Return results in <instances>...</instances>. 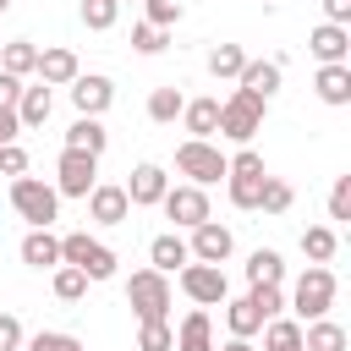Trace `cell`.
<instances>
[{
  "instance_id": "4316f807",
  "label": "cell",
  "mask_w": 351,
  "mask_h": 351,
  "mask_svg": "<svg viewBox=\"0 0 351 351\" xmlns=\"http://www.w3.org/2000/svg\"><path fill=\"white\" fill-rule=\"evenodd\" d=\"M236 82H241L247 93H258V99H269V93L280 88V66H274V60H247V66L236 71Z\"/></svg>"
},
{
  "instance_id": "484cf974",
  "label": "cell",
  "mask_w": 351,
  "mask_h": 351,
  "mask_svg": "<svg viewBox=\"0 0 351 351\" xmlns=\"http://www.w3.org/2000/svg\"><path fill=\"white\" fill-rule=\"evenodd\" d=\"M33 66H38V44H33V38H11V44H0V71H11V77H33Z\"/></svg>"
},
{
  "instance_id": "277c9868",
  "label": "cell",
  "mask_w": 351,
  "mask_h": 351,
  "mask_svg": "<svg viewBox=\"0 0 351 351\" xmlns=\"http://www.w3.org/2000/svg\"><path fill=\"white\" fill-rule=\"evenodd\" d=\"M60 263H77L88 280H115V252L99 241V236H88V230H71V236H60Z\"/></svg>"
},
{
  "instance_id": "681fc988",
  "label": "cell",
  "mask_w": 351,
  "mask_h": 351,
  "mask_svg": "<svg viewBox=\"0 0 351 351\" xmlns=\"http://www.w3.org/2000/svg\"><path fill=\"white\" fill-rule=\"evenodd\" d=\"M291 351H302V346H291Z\"/></svg>"
},
{
  "instance_id": "7a4b0ae2",
  "label": "cell",
  "mask_w": 351,
  "mask_h": 351,
  "mask_svg": "<svg viewBox=\"0 0 351 351\" xmlns=\"http://www.w3.org/2000/svg\"><path fill=\"white\" fill-rule=\"evenodd\" d=\"M263 110H269V99L236 88L230 99H219V137H230V143H252V137L263 132Z\"/></svg>"
},
{
  "instance_id": "2e32d148",
  "label": "cell",
  "mask_w": 351,
  "mask_h": 351,
  "mask_svg": "<svg viewBox=\"0 0 351 351\" xmlns=\"http://www.w3.org/2000/svg\"><path fill=\"white\" fill-rule=\"evenodd\" d=\"M38 82H49V88H66L82 66H77V49H66V44H49V49H38Z\"/></svg>"
},
{
  "instance_id": "8992f818",
  "label": "cell",
  "mask_w": 351,
  "mask_h": 351,
  "mask_svg": "<svg viewBox=\"0 0 351 351\" xmlns=\"http://www.w3.org/2000/svg\"><path fill=\"white\" fill-rule=\"evenodd\" d=\"M170 302H176L170 274H159V269H137V274L126 280V307H132L137 318H170Z\"/></svg>"
},
{
  "instance_id": "7bdbcfd3",
  "label": "cell",
  "mask_w": 351,
  "mask_h": 351,
  "mask_svg": "<svg viewBox=\"0 0 351 351\" xmlns=\"http://www.w3.org/2000/svg\"><path fill=\"white\" fill-rule=\"evenodd\" d=\"M27 170V154L16 143H0V176H22Z\"/></svg>"
},
{
  "instance_id": "f1b7e54d",
  "label": "cell",
  "mask_w": 351,
  "mask_h": 351,
  "mask_svg": "<svg viewBox=\"0 0 351 351\" xmlns=\"http://www.w3.org/2000/svg\"><path fill=\"white\" fill-rule=\"evenodd\" d=\"M181 104H186V99H181V88H176V82H165V88H154V93H148V121H154V126H170V121L181 115Z\"/></svg>"
},
{
  "instance_id": "b9f144b4",
  "label": "cell",
  "mask_w": 351,
  "mask_h": 351,
  "mask_svg": "<svg viewBox=\"0 0 351 351\" xmlns=\"http://www.w3.org/2000/svg\"><path fill=\"white\" fill-rule=\"evenodd\" d=\"M22 340H27L22 335V318L16 313H0V351H22Z\"/></svg>"
},
{
  "instance_id": "f546056e",
  "label": "cell",
  "mask_w": 351,
  "mask_h": 351,
  "mask_svg": "<svg viewBox=\"0 0 351 351\" xmlns=\"http://www.w3.org/2000/svg\"><path fill=\"white\" fill-rule=\"evenodd\" d=\"M335 247H340L335 225H307V230H302V252H307L313 263H329V258H335Z\"/></svg>"
},
{
  "instance_id": "52a82bcc",
  "label": "cell",
  "mask_w": 351,
  "mask_h": 351,
  "mask_svg": "<svg viewBox=\"0 0 351 351\" xmlns=\"http://www.w3.org/2000/svg\"><path fill=\"white\" fill-rule=\"evenodd\" d=\"M176 170H181L192 186H214V181H225V154H219V143H208V137H186V143L176 148Z\"/></svg>"
},
{
  "instance_id": "6da1fadb",
  "label": "cell",
  "mask_w": 351,
  "mask_h": 351,
  "mask_svg": "<svg viewBox=\"0 0 351 351\" xmlns=\"http://www.w3.org/2000/svg\"><path fill=\"white\" fill-rule=\"evenodd\" d=\"M263 181H269V165H263V154L241 143V154H230V159H225V186H230V203H236V208H258V197H263Z\"/></svg>"
},
{
  "instance_id": "7402d4cb",
  "label": "cell",
  "mask_w": 351,
  "mask_h": 351,
  "mask_svg": "<svg viewBox=\"0 0 351 351\" xmlns=\"http://www.w3.org/2000/svg\"><path fill=\"white\" fill-rule=\"evenodd\" d=\"M66 148H82V154H93V159H99V154L110 148L104 121H99V115H77V121L66 126Z\"/></svg>"
},
{
  "instance_id": "603a6c76",
  "label": "cell",
  "mask_w": 351,
  "mask_h": 351,
  "mask_svg": "<svg viewBox=\"0 0 351 351\" xmlns=\"http://www.w3.org/2000/svg\"><path fill=\"white\" fill-rule=\"evenodd\" d=\"M181 263H192V252H186V241H181L176 230H165V236H154V241H148V269L176 274Z\"/></svg>"
},
{
  "instance_id": "c3c4849f",
  "label": "cell",
  "mask_w": 351,
  "mask_h": 351,
  "mask_svg": "<svg viewBox=\"0 0 351 351\" xmlns=\"http://www.w3.org/2000/svg\"><path fill=\"white\" fill-rule=\"evenodd\" d=\"M5 11H11V0H0V16H5Z\"/></svg>"
},
{
  "instance_id": "30bf717a",
  "label": "cell",
  "mask_w": 351,
  "mask_h": 351,
  "mask_svg": "<svg viewBox=\"0 0 351 351\" xmlns=\"http://www.w3.org/2000/svg\"><path fill=\"white\" fill-rule=\"evenodd\" d=\"M159 208H165V219H170L176 230H192V225L214 219V214H208V192H203V186H192V181H181V186H165Z\"/></svg>"
},
{
  "instance_id": "4fadbf2b",
  "label": "cell",
  "mask_w": 351,
  "mask_h": 351,
  "mask_svg": "<svg viewBox=\"0 0 351 351\" xmlns=\"http://www.w3.org/2000/svg\"><path fill=\"white\" fill-rule=\"evenodd\" d=\"M230 247H236L230 225H219V219H203V225H192V241H186V252H192L197 263H225V258H230Z\"/></svg>"
},
{
  "instance_id": "8fae6325",
  "label": "cell",
  "mask_w": 351,
  "mask_h": 351,
  "mask_svg": "<svg viewBox=\"0 0 351 351\" xmlns=\"http://www.w3.org/2000/svg\"><path fill=\"white\" fill-rule=\"evenodd\" d=\"M82 203H88V219H93V225H126V219H132V197H126V186H115V181H93V192H88Z\"/></svg>"
},
{
  "instance_id": "8d00e7d4",
  "label": "cell",
  "mask_w": 351,
  "mask_h": 351,
  "mask_svg": "<svg viewBox=\"0 0 351 351\" xmlns=\"http://www.w3.org/2000/svg\"><path fill=\"white\" fill-rule=\"evenodd\" d=\"M291 197H296V192H291V181L269 176V181H263V197H258V208H263V214H285V208H291Z\"/></svg>"
},
{
  "instance_id": "d6986e66",
  "label": "cell",
  "mask_w": 351,
  "mask_h": 351,
  "mask_svg": "<svg viewBox=\"0 0 351 351\" xmlns=\"http://www.w3.org/2000/svg\"><path fill=\"white\" fill-rule=\"evenodd\" d=\"M22 263L27 269H55L60 263V236H49V225H33L22 236Z\"/></svg>"
},
{
  "instance_id": "f6af8a7d",
  "label": "cell",
  "mask_w": 351,
  "mask_h": 351,
  "mask_svg": "<svg viewBox=\"0 0 351 351\" xmlns=\"http://www.w3.org/2000/svg\"><path fill=\"white\" fill-rule=\"evenodd\" d=\"M324 22H351V0H324Z\"/></svg>"
},
{
  "instance_id": "7c38bea8",
  "label": "cell",
  "mask_w": 351,
  "mask_h": 351,
  "mask_svg": "<svg viewBox=\"0 0 351 351\" xmlns=\"http://www.w3.org/2000/svg\"><path fill=\"white\" fill-rule=\"evenodd\" d=\"M66 88H71L77 115H104V110L115 104V82H110V77H99V71H77Z\"/></svg>"
},
{
  "instance_id": "e0dca14e",
  "label": "cell",
  "mask_w": 351,
  "mask_h": 351,
  "mask_svg": "<svg viewBox=\"0 0 351 351\" xmlns=\"http://www.w3.org/2000/svg\"><path fill=\"white\" fill-rule=\"evenodd\" d=\"M170 351H214V318H208V307H192V313L181 318Z\"/></svg>"
},
{
  "instance_id": "ba28073f",
  "label": "cell",
  "mask_w": 351,
  "mask_h": 351,
  "mask_svg": "<svg viewBox=\"0 0 351 351\" xmlns=\"http://www.w3.org/2000/svg\"><path fill=\"white\" fill-rule=\"evenodd\" d=\"M176 285L186 291V302H197V307H219L225 296H230V280H225V269L219 263H181L176 269Z\"/></svg>"
},
{
  "instance_id": "9c48e42d",
  "label": "cell",
  "mask_w": 351,
  "mask_h": 351,
  "mask_svg": "<svg viewBox=\"0 0 351 351\" xmlns=\"http://www.w3.org/2000/svg\"><path fill=\"white\" fill-rule=\"evenodd\" d=\"M93 181H99V159L82 154V148H60V159H55V192L60 197H88Z\"/></svg>"
},
{
  "instance_id": "d590c367",
  "label": "cell",
  "mask_w": 351,
  "mask_h": 351,
  "mask_svg": "<svg viewBox=\"0 0 351 351\" xmlns=\"http://www.w3.org/2000/svg\"><path fill=\"white\" fill-rule=\"evenodd\" d=\"M165 44H170V27H154V22H137L132 27V49L137 55H159Z\"/></svg>"
},
{
  "instance_id": "3957f363",
  "label": "cell",
  "mask_w": 351,
  "mask_h": 351,
  "mask_svg": "<svg viewBox=\"0 0 351 351\" xmlns=\"http://www.w3.org/2000/svg\"><path fill=\"white\" fill-rule=\"evenodd\" d=\"M11 208L27 219V225H55L60 219V192L38 176H11Z\"/></svg>"
},
{
  "instance_id": "5b68a950",
  "label": "cell",
  "mask_w": 351,
  "mask_h": 351,
  "mask_svg": "<svg viewBox=\"0 0 351 351\" xmlns=\"http://www.w3.org/2000/svg\"><path fill=\"white\" fill-rule=\"evenodd\" d=\"M335 269H324V263H307L302 269V280H296V291H291V307H296V318L307 324V318H324L329 307H335Z\"/></svg>"
},
{
  "instance_id": "cb8c5ba5",
  "label": "cell",
  "mask_w": 351,
  "mask_h": 351,
  "mask_svg": "<svg viewBox=\"0 0 351 351\" xmlns=\"http://www.w3.org/2000/svg\"><path fill=\"white\" fill-rule=\"evenodd\" d=\"M302 351H346V329L324 313V318H307L302 324Z\"/></svg>"
},
{
  "instance_id": "9a60e30c",
  "label": "cell",
  "mask_w": 351,
  "mask_h": 351,
  "mask_svg": "<svg viewBox=\"0 0 351 351\" xmlns=\"http://www.w3.org/2000/svg\"><path fill=\"white\" fill-rule=\"evenodd\" d=\"M307 49L318 55V66H335V60L351 55V27H340V22H318V27L307 33Z\"/></svg>"
},
{
  "instance_id": "d6a6232c",
  "label": "cell",
  "mask_w": 351,
  "mask_h": 351,
  "mask_svg": "<svg viewBox=\"0 0 351 351\" xmlns=\"http://www.w3.org/2000/svg\"><path fill=\"white\" fill-rule=\"evenodd\" d=\"M302 346V324L296 318H269L263 324V351H291Z\"/></svg>"
},
{
  "instance_id": "5bb4252c",
  "label": "cell",
  "mask_w": 351,
  "mask_h": 351,
  "mask_svg": "<svg viewBox=\"0 0 351 351\" xmlns=\"http://www.w3.org/2000/svg\"><path fill=\"white\" fill-rule=\"evenodd\" d=\"M165 186H170V176H165V165H154V159H143V165L132 170V181H126V197H132V208H154V203L165 197Z\"/></svg>"
},
{
  "instance_id": "e575fe53",
  "label": "cell",
  "mask_w": 351,
  "mask_h": 351,
  "mask_svg": "<svg viewBox=\"0 0 351 351\" xmlns=\"http://www.w3.org/2000/svg\"><path fill=\"white\" fill-rule=\"evenodd\" d=\"M241 66H247L241 44H214V49H208V71H214V77H236Z\"/></svg>"
},
{
  "instance_id": "f35d334b",
  "label": "cell",
  "mask_w": 351,
  "mask_h": 351,
  "mask_svg": "<svg viewBox=\"0 0 351 351\" xmlns=\"http://www.w3.org/2000/svg\"><path fill=\"white\" fill-rule=\"evenodd\" d=\"M27 351H82V340L77 335H66V329H38L33 340H22Z\"/></svg>"
},
{
  "instance_id": "f907efd6",
  "label": "cell",
  "mask_w": 351,
  "mask_h": 351,
  "mask_svg": "<svg viewBox=\"0 0 351 351\" xmlns=\"http://www.w3.org/2000/svg\"><path fill=\"white\" fill-rule=\"evenodd\" d=\"M121 5H126V0H121Z\"/></svg>"
},
{
  "instance_id": "44dd1931",
  "label": "cell",
  "mask_w": 351,
  "mask_h": 351,
  "mask_svg": "<svg viewBox=\"0 0 351 351\" xmlns=\"http://www.w3.org/2000/svg\"><path fill=\"white\" fill-rule=\"evenodd\" d=\"M181 126H186V137H214L219 132V99L208 93V99H186L181 104Z\"/></svg>"
},
{
  "instance_id": "bcb514c9",
  "label": "cell",
  "mask_w": 351,
  "mask_h": 351,
  "mask_svg": "<svg viewBox=\"0 0 351 351\" xmlns=\"http://www.w3.org/2000/svg\"><path fill=\"white\" fill-rule=\"evenodd\" d=\"M16 93H22V77L0 71V104H16Z\"/></svg>"
},
{
  "instance_id": "d4e9b609",
  "label": "cell",
  "mask_w": 351,
  "mask_h": 351,
  "mask_svg": "<svg viewBox=\"0 0 351 351\" xmlns=\"http://www.w3.org/2000/svg\"><path fill=\"white\" fill-rule=\"evenodd\" d=\"M219 307H225V329H230V335H241V340H252V335L263 329V313H258V307H252L247 296H236V302L225 296Z\"/></svg>"
},
{
  "instance_id": "74e56055",
  "label": "cell",
  "mask_w": 351,
  "mask_h": 351,
  "mask_svg": "<svg viewBox=\"0 0 351 351\" xmlns=\"http://www.w3.org/2000/svg\"><path fill=\"white\" fill-rule=\"evenodd\" d=\"M247 302H252V307L263 313V324L285 313V291H280V285H252V291H247Z\"/></svg>"
},
{
  "instance_id": "7dc6e473",
  "label": "cell",
  "mask_w": 351,
  "mask_h": 351,
  "mask_svg": "<svg viewBox=\"0 0 351 351\" xmlns=\"http://www.w3.org/2000/svg\"><path fill=\"white\" fill-rule=\"evenodd\" d=\"M214 351H252V340H241V335H230L225 346H214Z\"/></svg>"
},
{
  "instance_id": "60d3db41",
  "label": "cell",
  "mask_w": 351,
  "mask_h": 351,
  "mask_svg": "<svg viewBox=\"0 0 351 351\" xmlns=\"http://www.w3.org/2000/svg\"><path fill=\"white\" fill-rule=\"evenodd\" d=\"M329 219H351V176H335V186H329Z\"/></svg>"
},
{
  "instance_id": "836d02e7",
  "label": "cell",
  "mask_w": 351,
  "mask_h": 351,
  "mask_svg": "<svg viewBox=\"0 0 351 351\" xmlns=\"http://www.w3.org/2000/svg\"><path fill=\"white\" fill-rule=\"evenodd\" d=\"M77 11H82V27L110 33V27H115V16H121V0H82Z\"/></svg>"
},
{
  "instance_id": "ffe728a7",
  "label": "cell",
  "mask_w": 351,
  "mask_h": 351,
  "mask_svg": "<svg viewBox=\"0 0 351 351\" xmlns=\"http://www.w3.org/2000/svg\"><path fill=\"white\" fill-rule=\"evenodd\" d=\"M49 110H55L49 82H33V88H22V93H16V121H22V132H27V126H44V121H49Z\"/></svg>"
},
{
  "instance_id": "83f0119b",
  "label": "cell",
  "mask_w": 351,
  "mask_h": 351,
  "mask_svg": "<svg viewBox=\"0 0 351 351\" xmlns=\"http://www.w3.org/2000/svg\"><path fill=\"white\" fill-rule=\"evenodd\" d=\"M247 280H252V285H280V280H285V258H280L274 247H258V252L247 258Z\"/></svg>"
},
{
  "instance_id": "ee69618b",
  "label": "cell",
  "mask_w": 351,
  "mask_h": 351,
  "mask_svg": "<svg viewBox=\"0 0 351 351\" xmlns=\"http://www.w3.org/2000/svg\"><path fill=\"white\" fill-rule=\"evenodd\" d=\"M22 121H16V104H0V143H16Z\"/></svg>"
},
{
  "instance_id": "ab89813d",
  "label": "cell",
  "mask_w": 351,
  "mask_h": 351,
  "mask_svg": "<svg viewBox=\"0 0 351 351\" xmlns=\"http://www.w3.org/2000/svg\"><path fill=\"white\" fill-rule=\"evenodd\" d=\"M143 22H154V27H176L181 22V0H143Z\"/></svg>"
},
{
  "instance_id": "ac0fdd59",
  "label": "cell",
  "mask_w": 351,
  "mask_h": 351,
  "mask_svg": "<svg viewBox=\"0 0 351 351\" xmlns=\"http://www.w3.org/2000/svg\"><path fill=\"white\" fill-rule=\"evenodd\" d=\"M313 93L324 99V104H351V66L346 60H335V66H318V77H313Z\"/></svg>"
},
{
  "instance_id": "4dcf8cb0",
  "label": "cell",
  "mask_w": 351,
  "mask_h": 351,
  "mask_svg": "<svg viewBox=\"0 0 351 351\" xmlns=\"http://www.w3.org/2000/svg\"><path fill=\"white\" fill-rule=\"evenodd\" d=\"M170 346H176L170 318H137V351H170Z\"/></svg>"
},
{
  "instance_id": "1f68e13d",
  "label": "cell",
  "mask_w": 351,
  "mask_h": 351,
  "mask_svg": "<svg viewBox=\"0 0 351 351\" xmlns=\"http://www.w3.org/2000/svg\"><path fill=\"white\" fill-rule=\"evenodd\" d=\"M49 285H55L60 302H82V296H88V274H82L77 263H55V280H49Z\"/></svg>"
}]
</instances>
